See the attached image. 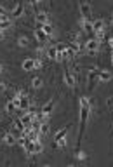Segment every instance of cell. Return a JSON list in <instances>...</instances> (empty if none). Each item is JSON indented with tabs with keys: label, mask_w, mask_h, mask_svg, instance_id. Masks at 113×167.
Masks as SVG:
<instances>
[{
	"label": "cell",
	"mask_w": 113,
	"mask_h": 167,
	"mask_svg": "<svg viewBox=\"0 0 113 167\" xmlns=\"http://www.w3.org/2000/svg\"><path fill=\"white\" fill-rule=\"evenodd\" d=\"M5 143H7L9 146H12V145L16 143V138H14L12 134H7V136H5Z\"/></svg>",
	"instance_id": "obj_22"
},
{
	"label": "cell",
	"mask_w": 113,
	"mask_h": 167,
	"mask_svg": "<svg viewBox=\"0 0 113 167\" xmlns=\"http://www.w3.org/2000/svg\"><path fill=\"white\" fill-rule=\"evenodd\" d=\"M110 47L113 49V38H110Z\"/></svg>",
	"instance_id": "obj_30"
},
{
	"label": "cell",
	"mask_w": 113,
	"mask_h": 167,
	"mask_svg": "<svg viewBox=\"0 0 113 167\" xmlns=\"http://www.w3.org/2000/svg\"><path fill=\"white\" fill-rule=\"evenodd\" d=\"M5 110H7L9 113H14V112H16V106H14L12 99H10V101H7V105H5Z\"/></svg>",
	"instance_id": "obj_19"
},
{
	"label": "cell",
	"mask_w": 113,
	"mask_h": 167,
	"mask_svg": "<svg viewBox=\"0 0 113 167\" xmlns=\"http://www.w3.org/2000/svg\"><path fill=\"white\" fill-rule=\"evenodd\" d=\"M38 28H40V30H42L47 37H49V35H52V26H51L49 23H47V24H44V26H38Z\"/></svg>",
	"instance_id": "obj_16"
},
{
	"label": "cell",
	"mask_w": 113,
	"mask_h": 167,
	"mask_svg": "<svg viewBox=\"0 0 113 167\" xmlns=\"http://www.w3.org/2000/svg\"><path fill=\"white\" fill-rule=\"evenodd\" d=\"M66 134H68V127H63L59 132H56V143H58L59 139H64V138H66Z\"/></svg>",
	"instance_id": "obj_15"
},
{
	"label": "cell",
	"mask_w": 113,
	"mask_h": 167,
	"mask_svg": "<svg viewBox=\"0 0 113 167\" xmlns=\"http://www.w3.org/2000/svg\"><path fill=\"white\" fill-rule=\"evenodd\" d=\"M0 73H2V64H0Z\"/></svg>",
	"instance_id": "obj_32"
},
{
	"label": "cell",
	"mask_w": 113,
	"mask_h": 167,
	"mask_svg": "<svg viewBox=\"0 0 113 167\" xmlns=\"http://www.w3.org/2000/svg\"><path fill=\"white\" fill-rule=\"evenodd\" d=\"M98 49H99V42H98L96 38H91V40H87V42H85V51H87L89 54L98 52Z\"/></svg>",
	"instance_id": "obj_2"
},
{
	"label": "cell",
	"mask_w": 113,
	"mask_h": 167,
	"mask_svg": "<svg viewBox=\"0 0 113 167\" xmlns=\"http://www.w3.org/2000/svg\"><path fill=\"white\" fill-rule=\"evenodd\" d=\"M7 17V14H5V9L3 7H0V19H5Z\"/></svg>",
	"instance_id": "obj_26"
},
{
	"label": "cell",
	"mask_w": 113,
	"mask_h": 167,
	"mask_svg": "<svg viewBox=\"0 0 113 167\" xmlns=\"http://www.w3.org/2000/svg\"><path fill=\"white\" fill-rule=\"evenodd\" d=\"M112 24H113V17H112Z\"/></svg>",
	"instance_id": "obj_33"
},
{
	"label": "cell",
	"mask_w": 113,
	"mask_h": 167,
	"mask_svg": "<svg viewBox=\"0 0 113 167\" xmlns=\"http://www.w3.org/2000/svg\"><path fill=\"white\" fill-rule=\"evenodd\" d=\"M42 152V145H40V141H35V153H40Z\"/></svg>",
	"instance_id": "obj_25"
},
{
	"label": "cell",
	"mask_w": 113,
	"mask_h": 167,
	"mask_svg": "<svg viewBox=\"0 0 113 167\" xmlns=\"http://www.w3.org/2000/svg\"><path fill=\"white\" fill-rule=\"evenodd\" d=\"M10 24H12V21H10L9 17H5V19H0V28H2V30H3V28H9Z\"/></svg>",
	"instance_id": "obj_18"
},
{
	"label": "cell",
	"mask_w": 113,
	"mask_h": 167,
	"mask_svg": "<svg viewBox=\"0 0 113 167\" xmlns=\"http://www.w3.org/2000/svg\"><path fill=\"white\" fill-rule=\"evenodd\" d=\"M89 112H91V105H89V99L84 96V98H80V118L84 124L89 118Z\"/></svg>",
	"instance_id": "obj_1"
},
{
	"label": "cell",
	"mask_w": 113,
	"mask_h": 167,
	"mask_svg": "<svg viewBox=\"0 0 113 167\" xmlns=\"http://www.w3.org/2000/svg\"><path fill=\"white\" fill-rule=\"evenodd\" d=\"M77 157H78L80 160H84V159H85V153H84V152H78V153H77Z\"/></svg>",
	"instance_id": "obj_28"
},
{
	"label": "cell",
	"mask_w": 113,
	"mask_h": 167,
	"mask_svg": "<svg viewBox=\"0 0 113 167\" xmlns=\"http://www.w3.org/2000/svg\"><path fill=\"white\" fill-rule=\"evenodd\" d=\"M19 45H21V47H26V45H28V38H26V37H21V38H19Z\"/></svg>",
	"instance_id": "obj_24"
},
{
	"label": "cell",
	"mask_w": 113,
	"mask_h": 167,
	"mask_svg": "<svg viewBox=\"0 0 113 167\" xmlns=\"http://www.w3.org/2000/svg\"><path fill=\"white\" fill-rule=\"evenodd\" d=\"M19 96H21V106H19V110H30V105H28V96H26V94H23L21 91H19Z\"/></svg>",
	"instance_id": "obj_7"
},
{
	"label": "cell",
	"mask_w": 113,
	"mask_h": 167,
	"mask_svg": "<svg viewBox=\"0 0 113 167\" xmlns=\"http://www.w3.org/2000/svg\"><path fill=\"white\" fill-rule=\"evenodd\" d=\"M58 145H59V146H66V138H64V139H59Z\"/></svg>",
	"instance_id": "obj_27"
},
{
	"label": "cell",
	"mask_w": 113,
	"mask_h": 167,
	"mask_svg": "<svg viewBox=\"0 0 113 167\" xmlns=\"http://www.w3.org/2000/svg\"><path fill=\"white\" fill-rule=\"evenodd\" d=\"M80 10H82V14H84V19L91 14V5L89 3H85V2H82L80 3Z\"/></svg>",
	"instance_id": "obj_14"
},
{
	"label": "cell",
	"mask_w": 113,
	"mask_h": 167,
	"mask_svg": "<svg viewBox=\"0 0 113 167\" xmlns=\"http://www.w3.org/2000/svg\"><path fill=\"white\" fill-rule=\"evenodd\" d=\"M2 38H3V31H0V40H2Z\"/></svg>",
	"instance_id": "obj_31"
},
{
	"label": "cell",
	"mask_w": 113,
	"mask_h": 167,
	"mask_svg": "<svg viewBox=\"0 0 113 167\" xmlns=\"http://www.w3.org/2000/svg\"><path fill=\"white\" fill-rule=\"evenodd\" d=\"M3 91H5V84H3V82H0V94H2Z\"/></svg>",
	"instance_id": "obj_29"
},
{
	"label": "cell",
	"mask_w": 113,
	"mask_h": 167,
	"mask_svg": "<svg viewBox=\"0 0 113 167\" xmlns=\"http://www.w3.org/2000/svg\"><path fill=\"white\" fill-rule=\"evenodd\" d=\"M103 26H105V23H103L101 19H96V21L92 23V31H94V33H99V31H103Z\"/></svg>",
	"instance_id": "obj_8"
},
{
	"label": "cell",
	"mask_w": 113,
	"mask_h": 167,
	"mask_svg": "<svg viewBox=\"0 0 113 167\" xmlns=\"http://www.w3.org/2000/svg\"><path fill=\"white\" fill-rule=\"evenodd\" d=\"M68 167H73V166H68Z\"/></svg>",
	"instance_id": "obj_34"
},
{
	"label": "cell",
	"mask_w": 113,
	"mask_h": 167,
	"mask_svg": "<svg viewBox=\"0 0 113 167\" xmlns=\"http://www.w3.org/2000/svg\"><path fill=\"white\" fill-rule=\"evenodd\" d=\"M98 75H99V80H101V82H108V80H112V73L106 71V70H101Z\"/></svg>",
	"instance_id": "obj_12"
},
{
	"label": "cell",
	"mask_w": 113,
	"mask_h": 167,
	"mask_svg": "<svg viewBox=\"0 0 113 167\" xmlns=\"http://www.w3.org/2000/svg\"><path fill=\"white\" fill-rule=\"evenodd\" d=\"M35 21L38 23V26L47 24V14H45V12H37V14H35Z\"/></svg>",
	"instance_id": "obj_6"
},
{
	"label": "cell",
	"mask_w": 113,
	"mask_h": 167,
	"mask_svg": "<svg viewBox=\"0 0 113 167\" xmlns=\"http://www.w3.org/2000/svg\"><path fill=\"white\" fill-rule=\"evenodd\" d=\"M54 105H56V101H54V99H49V101L44 105V108H42V115H44V117H45V115H49V113L52 112Z\"/></svg>",
	"instance_id": "obj_5"
},
{
	"label": "cell",
	"mask_w": 113,
	"mask_h": 167,
	"mask_svg": "<svg viewBox=\"0 0 113 167\" xmlns=\"http://www.w3.org/2000/svg\"><path fill=\"white\" fill-rule=\"evenodd\" d=\"M19 120L23 122V125H24V127H31V122L35 120V115H33L31 112H28V113H24Z\"/></svg>",
	"instance_id": "obj_4"
},
{
	"label": "cell",
	"mask_w": 113,
	"mask_h": 167,
	"mask_svg": "<svg viewBox=\"0 0 113 167\" xmlns=\"http://www.w3.org/2000/svg\"><path fill=\"white\" fill-rule=\"evenodd\" d=\"M31 85L35 87V89H38V87H42V80L37 77V78H33V82H31Z\"/></svg>",
	"instance_id": "obj_23"
},
{
	"label": "cell",
	"mask_w": 113,
	"mask_h": 167,
	"mask_svg": "<svg viewBox=\"0 0 113 167\" xmlns=\"http://www.w3.org/2000/svg\"><path fill=\"white\" fill-rule=\"evenodd\" d=\"M23 70H28V71L35 70V59H24L23 61Z\"/></svg>",
	"instance_id": "obj_10"
},
{
	"label": "cell",
	"mask_w": 113,
	"mask_h": 167,
	"mask_svg": "<svg viewBox=\"0 0 113 167\" xmlns=\"http://www.w3.org/2000/svg\"><path fill=\"white\" fill-rule=\"evenodd\" d=\"M0 31H2V28H0Z\"/></svg>",
	"instance_id": "obj_35"
},
{
	"label": "cell",
	"mask_w": 113,
	"mask_h": 167,
	"mask_svg": "<svg viewBox=\"0 0 113 167\" xmlns=\"http://www.w3.org/2000/svg\"><path fill=\"white\" fill-rule=\"evenodd\" d=\"M64 82H66L70 87H73V85H75V78H73V75L70 73V70H64Z\"/></svg>",
	"instance_id": "obj_11"
},
{
	"label": "cell",
	"mask_w": 113,
	"mask_h": 167,
	"mask_svg": "<svg viewBox=\"0 0 113 167\" xmlns=\"http://www.w3.org/2000/svg\"><path fill=\"white\" fill-rule=\"evenodd\" d=\"M14 127H16L19 132H23V131H24V125H23V122H21L19 118H16V122H14Z\"/></svg>",
	"instance_id": "obj_21"
},
{
	"label": "cell",
	"mask_w": 113,
	"mask_h": 167,
	"mask_svg": "<svg viewBox=\"0 0 113 167\" xmlns=\"http://www.w3.org/2000/svg\"><path fill=\"white\" fill-rule=\"evenodd\" d=\"M45 167H49V166H45Z\"/></svg>",
	"instance_id": "obj_36"
},
{
	"label": "cell",
	"mask_w": 113,
	"mask_h": 167,
	"mask_svg": "<svg viewBox=\"0 0 113 167\" xmlns=\"http://www.w3.org/2000/svg\"><path fill=\"white\" fill-rule=\"evenodd\" d=\"M24 150H26V153H35V143L33 141H28L24 145Z\"/></svg>",
	"instance_id": "obj_17"
},
{
	"label": "cell",
	"mask_w": 113,
	"mask_h": 167,
	"mask_svg": "<svg viewBox=\"0 0 113 167\" xmlns=\"http://www.w3.org/2000/svg\"><path fill=\"white\" fill-rule=\"evenodd\" d=\"M47 56H49L51 59H56V61H63V58H61V54L58 52V47H56V45H51V47L47 49Z\"/></svg>",
	"instance_id": "obj_3"
},
{
	"label": "cell",
	"mask_w": 113,
	"mask_h": 167,
	"mask_svg": "<svg viewBox=\"0 0 113 167\" xmlns=\"http://www.w3.org/2000/svg\"><path fill=\"white\" fill-rule=\"evenodd\" d=\"M23 12H24V5H23V3H16V7H14L12 14H14L16 17H19V16H23Z\"/></svg>",
	"instance_id": "obj_13"
},
{
	"label": "cell",
	"mask_w": 113,
	"mask_h": 167,
	"mask_svg": "<svg viewBox=\"0 0 113 167\" xmlns=\"http://www.w3.org/2000/svg\"><path fill=\"white\" fill-rule=\"evenodd\" d=\"M35 37H37V40H38V42H44V44H45V42H47V38H49V37H47L40 28H37V30H35Z\"/></svg>",
	"instance_id": "obj_9"
},
{
	"label": "cell",
	"mask_w": 113,
	"mask_h": 167,
	"mask_svg": "<svg viewBox=\"0 0 113 167\" xmlns=\"http://www.w3.org/2000/svg\"><path fill=\"white\" fill-rule=\"evenodd\" d=\"M47 132H49V125H47V124L44 122V124L40 125V131H38V134H40V136H45Z\"/></svg>",
	"instance_id": "obj_20"
}]
</instances>
